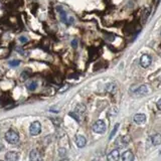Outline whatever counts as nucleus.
I'll return each mask as SVG.
<instances>
[{"label":"nucleus","instance_id":"f3484780","mask_svg":"<svg viewBox=\"0 0 161 161\" xmlns=\"http://www.w3.org/2000/svg\"><path fill=\"white\" fill-rule=\"evenodd\" d=\"M26 88L29 91H34L36 88H37V83H36V82H29L26 85Z\"/></svg>","mask_w":161,"mask_h":161},{"label":"nucleus","instance_id":"a878e982","mask_svg":"<svg viewBox=\"0 0 161 161\" xmlns=\"http://www.w3.org/2000/svg\"><path fill=\"white\" fill-rule=\"evenodd\" d=\"M63 161H67V160H63Z\"/></svg>","mask_w":161,"mask_h":161},{"label":"nucleus","instance_id":"6ab92c4d","mask_svg":"<svg viewBox=\"0 0 161 161\" xmlns=\"http://www.w3.org/2000/svg\"><path fill=\"white\" fill-rule=\"evenodd\" d=\"M118 128H119V124H116V125H115V127H114V130L112 131V133H111V135H110V139H112V138H113V136H114L115 133L117 132Z\"/></svg>","mask_w":161,"mask_h":161},{"label":"nucleus","instance_id":"20e7f679","mask_svg":"<svg viewBox=\"0 0 161 161\" xmlns=\"http://www.w3.org/2000/svg\"><path fill=\"white\" fill-rule=\"evenodd\" d=\"M130 142V137L129 136H120L116 140V145L119 148H124Z\"/></svg>","mask_w":161,"mask_h":161},{"label":"nucleus","instance_id":"f257e3e1","mask_svg":"<svg viewBox=\"0 0 161 161\" xmlns=\"http://www.w3.org/2000/svg\"><path fill=\"white\" fill-rule=\"evenodd\" d=\"M5 140L10 144H16L19 141V135H18L16 131L8 130L5 133Z\"/></svg>","mask_w":161,"mask_h":161},{"label":"nucleus","instance_id":"393cba45","mask_svg":"<svg viewBox=\"0 0 161 161\" xmlns=\"http://www.w3.org/2000/svg\"><path fill=\"white\" fill-rule=\"evenodd\" d=\"M93 161H99V160H93Z\"/></svg>","mask_w":161,"mask_h":161},{"label":"nucleus","instance_id":"bb28decb","mask_svg":"<svg viewBox=\"0 0 161 161\" xmlns=\"http://www.w3.org/2000/svg\"><path fill=\"white\" fill-rule=\"evenodd\" d=\"M0 161H3V160H0Z\"/></svg>","mask_w":161,"mask_h":161},{"label":"nucleus","instance_id":"1a4fd4ad","mask_svg":"<svg viewBox=\"0 0 161 161\" xmlns=\"http://www.w3.org/2000/svg\"><path fill=\"white\" fill-rule=\"evenodd\" d=\"M6 161H17L18 160V153L15 151H9L5 155Z\"/></svg>","mask_w":161,"mask_h":161},{"label":"nucleus","instance_id":"4468645a","mask_svg":"<svg viewBox=\"0 0 161 161\" xmlns=\"http://www.w3.org/2000/svg\"><path fill=\"white\" fill-rule=\"evenodd\" d=\"M85 112H86V106L83 105V104H79L76 107V109H75V113H77L79 116H82Z\"/></svg>","mask_w":161,"mask_h":161},{"label":"nucleus","instance_id":"39448f33","mask_svg":"<svg viewBox=\"0 0 161 161\" xmlns=\"http://www.w3.org/2000/svg\"><path fill=\"white\" fill-rule=\"evenodd\" d=\"M151 63H152V58H151V56L149 54H143L141 56V58H140V65L144 69L148 67L151 65Z\"/></svg>","mask_w":161,"mask_h":161},{"label":"nucleus","instance_id":"dca6fc26","mask_svg":"<svg viewBox=\"0 0 161 161\" xmlns=\"http://www.w3.org/2000/svg\"><path fill=\"white\" fill-rule=\"evenodd\" d=\"M152 144L154 146H158L161 144V134H155L152 136Z\"/></svg>","mask_w":161,"mask_h":161},{"label":"nucleus","instance_id":"9d476101","mask_svg":"<svg viewBox=\"0 0 161 161\" xmlns=\"http://www.w3.org/2000/svg\"><path fill=\"white\" fill-rule=\"evenodd\" d=\"M147 93H148V87L145 85L140 86V87L135 91V95H137V96H145Z\"/></svg>","mask_w":161,"mask_h":161},{"label":"nucleus","instance_id":"0eeeda50","mask_svg":"<svg viewBox=\"0 0 161 161\" xmlns=\"http://www.w3.org/2000/svg\"><path fill=\"white\" fill-rule=\"evenodd\" d=\"M120 158V152L118 149H114L112 150L107 156V160L108 161H118Z\"/></svg>","mask_w":161,"mask_h":161},{"label":"nucleus","instance_id":"f03ea898","mask_svg":"<svg viewBox=\"0 0 161 161\" xmlns=\"http://www.w3.org/2000/svg\"><path fill=\"white\" fill-rule=\"evenodd\" d=\"M93 131L95 133L98 134H103L106 131V123L103 120H98L97 122H95V124L93 125Z\"/></svg>","mask_w":161,"mask_h":161},{"label":"nucleus","instance_id":"7ed1b4c3","mask_svg":"<svg viewBox=\"0 0 161 161\" xmlns=\"http://www.w3.org/2000/svg\"><path fill=\"white\" fill-rule=\"evenodd\" d=\"M29 132H30V135L37 136L41 132V124L38 121H34L33 123H31L30 127H29Z\"/></svg>","mask_w":161,"mask_h":161},{"label":"nucleus","instance_id":"b1692460","mask_svg":"<svg viewBox=\"0 0 161 161\" xmlns=\"http://www.w3.org/2000/svg\"><path fill=\"white\" fill-rule=\"evenodd\" d=\"M157 108L161 111V99L158 100V102H157Z\"/></svg>","mask_w":161,"mask_h":161},{"label":"nucleus","instance_id":"412c9836","mask_svg":"<svg viewBox=\"0 0 161 161\" xmlns=\"http://www.w3.org/2000/svg\"><path fill=\"white\" fill-rule=\"evenodd\" d=\"M19 41L21 42V44H25V42L28 41V39H27V37H25V36H20Z\"/></svg>","mask_w":161,"mask_h":161},{"label":"nucleus","instance_id":"a211bd4d","mask_svg":"<svg viewBox=\"0 0 161 161\" xmlns=\"http://www.w3.org/2000/svg\"><path fill=\"white\" fill-rule=\"evenodd\" d=\"M20 63V60H10L9 62V65L10 67H17V65H19Z\"/></svg>","mask_w":161,"mask_h":161},{"label":"nucleus","instance_id":"ddd939ff","mask_svg":"<svg viewBox=\"0 0 161 161\" xmlns=\"http://www.w3.org/2000/svg\"><path fill=\"white\" fill-rule=\"evenodd\" d=\"M56 10H58V12L60 13V16L62 18V21L63 23H67V13H65V11L63 10L62 6H58L56 7Z\"/></svg>","mask_w":161,"mask_h":161},{"label":"nucleus","instance_id":"5701e85b","mask_svg":"<svg viewBox=\"0 0 161 161\" xmlns=\"http://www.w3.org/2000/svg\"><path fill=\"white\" fill-rule=\"evenodd\" d=\"M74 21H75L74 17H69V18H67V23H65V24H67V25H70V24L74 23Z\"/></svg>","mask_w":161,"mask_h":161},{"label":"nucleus","instance_id":"2eb2a0df","mask_svg":"<svg viewBox=\"0 0 161 161\" xmlns=\"http://www.w3.org/2000/svg\"><path fill=\"white\" fill-rule=\"evenodd\" d=\"M106 91L109 93H111V94H114V93H116L117 91V86L115 83H109L107 86H106Z\"/></svg>","mask_w":161,"mask_h":161},{"label":"nucleus","instance_id":"423d86ee","mask_svg":"<svg viewBox=\"0 0 161 161\" xmlns=\"http://www.w3.org/2000/svg\"><path fill=\"white\" fill-rule=\"evenodd\" d=\"M29 158H30V161H41L42 156H41V153H40L37 149H33V150L30 151Z\"/></svg>","mask_w":161,"mask_h":161},{"label":"nucleus","instance_id":"6e6552de","mask_svg":"<svg viewBox=\"0 0 161 161\" xmlns=\"http://www.w3.org/2000/svg\"><path fill=\"white\" fill-rule=\"evenodd\" d=\"M76 144L78 145L79 148H83L87 144V139L83 135H77L76 136Z\"/></svg>","mask_w":161,"mask_h":161},{"label":"nucleus","instance_id":"aec40b11","mask_svg":"<svg viewBox=\"0 0 161 161\" xmlns=\"http://www.w3.org/2000/svg\"><path fill=\"white\" fill-rule=\"evenodd\" d=\"M70 87H71V86H70V85H65V86H63V87H62V88H60V93H65V91L70 89Z\"/></svg>","mask_w":161,"mask_h":161},{"label":"nucleus","instance_id":"f8f14e48","mask_svg":"<svg viewBox=\"0 0 161 161\" xmlns=\"http://www.w3.org/2000/svg\"><path fill=\"white\" fill-rule=\"evenodd\" d=\"M133 120H134V122L136 124H143L145 123V121H146V116H145L144 114H136L134 118H133Z\"/></svg>","mask_w":161,"mask_h":161},{"label":"nucleus","instance_id":"4be33fe9","mask_svg":"<svg viewBox=\"0 0 161 161\" xmlns=\"http://www.w3.org/2000/svg\"><path fill=\"white\" fill-rule=\"evenodd\" d=\"M72 46L75 47V49L78 47V39H72Z\"/></svg>","mask_w":161,"mask_h":161},{"label":"nucleus","instance_id":"9b49d317","mask_svg":"<svg viewBox=\"0 0 161 161\" xmlns=\"http://www.w3.org/2000/svg\"><path fill=\"white\" fill-rule=\"evenodd\" d=\"M122 161H134V154L132 151H125L122 155Z\"/></svg>","mask_w":161,"mask_h":161}]
</instances>
